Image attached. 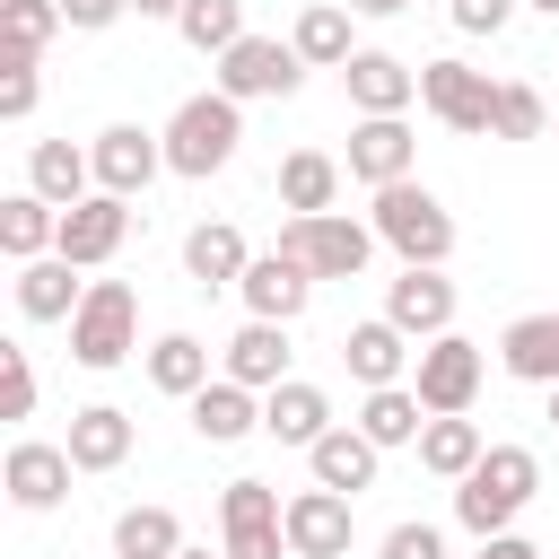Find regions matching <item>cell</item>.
Here are the masks:
<instances>
[{
    "mask_svg": "<svg viewBox=\"0 0 559 559\" xmlns=\"http://www.w3.org/2000/svg\"><path fill=\"white\" fill-rule=\"evenodd\" d=\"M236 148H245V105L227 87H201V96H183L166 114V175L210 183L218 166H236Z\"/></svg>",
    "mask_w": 559,
    "mask_h": 559,
    "instance_id": "cell-1",
    "label": "cell"
},
{
    "mask_svg": "<svg viewBox=\"0 0 559 559\" xmlns=\"http://www.w3.org/2000/svg\"><path fill=\"white\" fill-rule=\"evenodd\" d=\"M533 489H542V463H533V445H489L463 480H454V524L463 533H515V515L533 507Z\"/></svg>",
    "mask_w": 559,
    "mask_h": 559,
    "instance_id": "cell-2",
    "label": "cell"
},
{
    "mask_svg": "<svg viewBox=\"0 0 559 559\" xmlns=\"http://www.w3.org/2000/svg\"><path fill=\"white\" fill-rule=\"evenodd\" d=\"M367 227H376V245H393L402 262H445V253H454V210H445L428 183H411V175L376 192Z\"/></svg>",
    "mask_w": 559,
    "mask_h": 559,
    "instance_id": "cell-3",
    "label": "cell"
},
{
    "mask_svg": "<svg viewBox=\"0 0 559 559\" xmlns=\"http://www.w3.org/2000/svg\"><path fill=\"white\" fill-rule=\"evenodd\" d=\"M140 349V297H131V280H87V297H79V314H70V358L79 367H122Z\"/></svg>",
    "mask_w": 559,
    "mask_h": 559,
    "instance_id": "cell-4",
    "label": "cell"
},
{
    "mask_svg": "<svg viewBox=\"0 0 559 559\" xmlns=\"http://www.w3.org/2000/svg\"><path fill=\"white\" fill-rule=\"evenodd\" d=\"M419 105L445 122V131H463V140H498V79L489 70H472V61H419Z\"/></svg>",
    "mask_w": 559,
    "mask_h": 559,
    "instance_id": "cell-5",
    "label": "cell"
},
{
    "mask_svg": "<svg viewBox=\"0 0 559 559\" xmlns=\"http://www.w3.org/2000/svg\"><path fill=\"white\" fill-rule=\"evenodd\" d=\"M280 253H297L314 280H358L376 262V227L349 218V210H314V218H288L280 227Z\"/></svg>",
    "mask_w": 559,
    "mask_h": 559,
    "instance_id": "cell-6",
    "label": "cell"
},
{
    "mask_svg": "<svg viewBox=\"0 0 559 559\" xmlns=\"http://www.w3.org/2000/svg\"><path fill=\"white\" fill-rule=\"evenodd\" d=\"M218 550L227 559H288V498L271 480H227L218 489Z\"/></svg>",
    "mask_w": 559,
    "mask_h": 559,
    "instance_id": "cell-7",
    "label": "cell"
},
{
    "mask_svg": "<svg viewBox=\"0 0 559 559\" xmlns=\"http://www.w3.org/2000/svg\"><path fill=\"white\" fill-rule=\"evenodd\" d=\"M218 87H227L236 105H271V96H297V87H306V61H297V44H280V35H236V44L218 52Z\"/></svg>",
    "mask_w": 559,
    "mask_h": 559,
    "instance_id": "cell-8",
    "label": "cell"
},
{
    "mask_svg": "<svg viewBox=\"0 0 559 559\" xmlns=\"http://www.w3.org/2000/svg\"><path fill=\"white\" fill-rule=\"evenodd\" d=\"M480 384H489V349H480V341H463V332H437V341H419L411 393H419L428 411H472V402H480Z\"/></svg>",
    "mask_w": 559,
    "mask_h": 559,
    "instance_id": "cell-9",
    "label": "cell"
},
{
    "mask_svg": "<svg viewBox=\"0 0 559 559\" xmlns=\"http://www.w3.org/2000/svg\"><path fill=\"white\" fill-rule=\"evenodd\" d=\"M87 157H96V192H122V201H140V192L166 175V131L105 122V131L87 140Z\"/></svg>",
    "mask_w": 559,
    "mask_h": 559,
    "instance_id": "cell-10",
    "label": "cell"
},
{
    "mask_svg": "<svg viewBox=\"0 0 559 559\" xmlns=\"http://www.w3.org/2000/svg\"><path fill=\"white\" fill-rule=\"evenodd\" d=\"M349 183H367V192H384V183H402L411 166H419V140H411V122L402 114H358L349 122Z\"/></svg>",
    "mask_w": 559,
    "mask_h": 559,
    "instance_id": "cell-11",
    "label": "cell"
},
{
    "mask_svg": "<svg viewBox=\"0 0 559 559\" xmlns=\"http://www.w3.org/2000/svg\"><path fill=\"white\" fill-rule=\"evenodd\" d=\"M122 236H131V201H122V192H87V201H70V210H61L52 253H70L79 271H105V262L122 253Z\"/></svg>",
    "mask_w": 559,
    "mask_h": 559,
    "instance_id": "cell-12",
    "label": "cell"
},
{
    "mask_svg": "<svg viewBox=\"0 0 559 559\" xmlns=\"http://www.w3.org/2000/svg\"><path fill=\"white\" fill-rule=\"evenodd\" d=\"M358 498L349 489H297L288 498V559H341L349 542H358V515H349Z\"/></svg>",
    "mask_w": 559,
    "mask_h": 559,
    "instance_id": "cell-13",
    "label": "cell"
},
{
    "mask_svg": "<svg viewBox=\"0 0 559 559\" xmlns=\"http://www.w3.org/2000/svg\"><path fill=\"white\" fill-rule=\"evenodd\" d=\"M236 297H245V314H262V323H297L306 306H314V271L297 262V253H253L245 262V280H236Z\"/></svg>",
    "mask_w": 559,
    "mask_h": 559,
    "instance_id": "cell-14",
    "label": "cell"
},
{
    "mask_svg": "<svg viewBox=\"0 0 559 559\" xmlns=\"http://www.w3.org/2000/svg\"><path fill=\"white\" fill-rule=\"evenodd\" d=\"M384 314L411 341L454 332V280H445V262H402V280H384Z\"/></svg>",
    "mask_w": 559,
    "mask_h": 559,
    "instance_id": "cell-15",
    "label": "cell"
},
{
    "mask_svg": "<svg viewBox=\"0 0 559 559\" xmlns=\"http://www.w3.org/2000/svg\"><path fill=\"white\" fill-rule=\"evenodd\" d=\"M341 367L376 393V384H411V367H419V341L393 323V314H367V323H349L341 332Z\"/></svg>",
    "mask_w": 559,
    "mask_h": 559,
    "instance_id": "cell-16",
    "label": "cell"
},
{
    "mask_svg": "<svg viewBox=\"0 0 559 559\" xmlns=\"http://www.w3.org/2000/svg\"><path fill=\"white\" fill-rule=\"evenodd\" d=\"M70 445H44V437H17L9 445V463H0V489H9V507H26V515H52L61 498H70Z\"/></svg>",
    "mask_w": 559,
    "mask_h": 559,
    "instance_id": "cell-17",
    "label": "cell"
},
{
    "mask_svg": "<svg viewBox=\"0 0 559 559\" xmlns=\"http://www.w3.org/2000/svg\"><path fill=\"white\" fill-rule=\"evenodd\" d=\"M341 87H349L358 114H411V105H419V70H411L402 52H376V44H358V52L341 61Z\"/></svg>",
    "mask_w": 559,
    "mask_h": 559,
    "instance_id": "cell-18",
    "label": "cell"
},
{
    "mask_svg": "<svg viewBox=\"0 0 559 559\" xmlns=\"http://www.w3.org/2000/svg\"><path fill=\"white\" fill-rule=\"evenodd\" d=\"M376 463H384V445H376L358 419H332V428L306 445V472H314L323 489H349V498H358V489H376Z\"/></svg>",
    "mask_w": 559,
    "mask_h": 559,
    "instance_id": "cell-19",
    "label": "cell"
},
{
    "mask_svg": "<svg viewBox=\"0 0 559 559\" xmlns=\"http://www.w3.org/2000/svg\"><path fill=\"white\" fill-rule=\"evenodd\" d=\"M183 411H192V437H201V445H245V437L262 428V393L236 384V376H210Z\"/></svg>",
    "mask_w": 559,
    "mask_h": 559,
    "instance_id": "cell-20",
    "label": "cell"
},
{
    "mask_svg": "<svg viewBox=\"0 0 559 559\" xmlns=\"http://www.w3.org/2000/svg\"><path fill=\"white\" fill-rule=\"evenodd\" d=\"M288 323H262V314H245V332L218 349V376H236V384H253V393H271V384H288Z\"/></svg>",
    "mask_w": 559,
    "mask_h": 559,
    "instance_id": "cell-21",
    "label": "cell"
},
{
    "mask_svg": "<svg viewBox=\"0 0 559 559\" xmlns=\"http://www.w3.org/2000/svg\"><path fill=\"white\" fill-rule=\"evenodd\" d=\"M70 463L79 472H122L131 463V445H140V428H131V411H114V402H87V411H70Z\"/></svg>",
    "mask_w": 559,
    "mask_h": 559,
    "instance_id": "cell-22",
    "label": "cell"
},
{
    "mask_svg": "<svg viewBox=\"0 0 559 559\" xmlns=\"http://www.w3.org/2000/svg\"><path fill=\"white\" fill-rule=\"evenodd\" d=\"M245 262H253V245H245L236 218H201V227L183 236V280H192V288H236Z\"/></svg>",
    "mask_w": 559,
    "mask_h": 559,
    "instance_id": "cell-23",
    "label": "cell"
},
{
    "mask_svg": "<svg viewBox=\"0 0 559 559\" xmlns=\"http://www.w3.org/2000/svg\"><path fill=\"white\" fill-rule=\"evenodd\" d=\"M70 271H79L70 253H35V262H17V314H26V323H70L79 297H87V280H70Z\"/></svg>",
    "mask_w": 559,
    "mask_h": 559,
    "instance_id": "cell-24",
    "label": "cell"
},
{
    "mask_svg": "<svg viewBox=\"0 0 559 559\" xmlns=\"http://www.w3.org/2000/svg\"><path fill=\"white\" fill-rule=\"evenodd\" d=\"M323 428H332V393H323V384L288 376V384H271V393H262V437H280V445H297V454H306Z\"/></svg>",
    "mask_w": 559,
    "mask_h": 559,
    "instance_id": "cell-25",
    "label": "cell"
},
{
    "mask_svg": "<svg viewBox=\"0 0 559 559\" xmlns=\"http://www.w3.org/2000/svg\"><path fill=\"white\" fill-rule=\"evenodd\" d=\"M480 454H489V437H480V419H472V411H428V428H419V472H428V480H445V489H454Z\"/></svg>",
    "mask_w": 559,
    "mask_h": 559,
    "instance_id": "cell-26",
    "label": "cell"
},
{
    "mask_svg": "<svg viewBox=\"0 0 559 559\" xmlns=\"http://www.w3.org/2000/svg\"><path fill=\"white\" fill-rule=\"evenodd\" d=\"M349 26H358V9H349V0H306V9H297V26H288V44H297V61H306V70H341V61L358 52V35H349Z\"/></svg>",
    "mask_w": 559,
    "mask_h": 559,
    "instance_id": "cell-27",
    "label": "cell"
},
{
    "mask_svg": "<svg viewBox=\"0 0 559 559\" xmlns=\"http://www.w3.org/2000/svg\"><path fill=\"white\" fill-rule=\"evenodd\" d=\"M498 367L515 376V384H559V314H515L507 332H498Z\"/></svg>",
    "mask_w": 559,
    "mask_h": 559,
    "instance_id": "cell-28",
    "label": "cell"
},
{
    "mask_svg": "<svg viewBox=\"0 0 559 559\" xmlns=\"http://www.w3.org/2000/svg\"><path fill=\"white\" fill-rule=\"evenodd\" d=\"M341 175H349V166H341L332 148H288V157H280V210H288V218L332 210V201H341Z\"/></svg>",
    "mask_w": 559,
    "mask_h": 559,
    "instance_id": "cell-29",
    "label": "cell"
},
{
    "mask_svg": "<svg viewBox=\"0 0 559 559\" xmlns=\"http://www.w3.org/2000/svg\"><path fill=\"white\" fill-rule=\"evenodd\" d=\"M26 183H35L52 210H70V201H87V192H96V157H87V148H70V140H35V148H26Z\"/></svg>",
    "mask_w": 559,
    "mask_h": 559,
    "instance_id": "cell-30",
    "label": "cell"
},
{
    "mask_svg": "<svg viewBox=\"0 0 559 559\" xmlns=\"http://www.w3.org/2000/svg\"><path fill=\"white\" fill-rule=\"evenodd\" d=\"M52 236H61V210H52L35 183H17V192L0 201V253H9V262H35V253H52Z\"/></svg>",
    "mask_w": 559,
    "mask_h": 559,
    "instance_id": "cell-31",
    "label": "cell"
},
{
    "mask_svg": "<svg viewBox=\"0 0 559 559\" xmlns=\"http://www.w3.org/2000/svg\"><path fill=\"white\" fill-rule=\"evenodd\" d=\"M140 358H148V384L175 393V402H192V393L210 384V341H192V332H157Z\"/></svg>",
    "mask_w": 559,
    "mask_h": 559,
    "instance_id": "cell-32",
    "label": "cell"
},
{
    "mask_svg": "<svg viewBox=\"0 0 559 559\" xmlns=\"http://www.w3.org/2000/svg\"><path fill=\"white\" fill-rule=\"evenodd\" d=\"M358 428L393 454V445H419V428H428V402L411 393V384H376L367 402H358Z\"/></svg>",
    "mask_w": 559,
    "mask_h": 559,
    "instance_id": "cell-33",
    "label": "cell"
},
{
    "mask_svg": "<svg viewBox=\"0 0 559 559\" xmlns=\"http://www.w3.org/2000/svg\"><path fill=\"white\" fill-rule=\"evenodd\" d=\"M183 550V524H175V507H122L114 515V559H175Z\"/></svg>",
    "mask_w": 559,
    "mask_h": 559,
    "instance_id": "cell-34",
    "label": "cell"
},
{
    "mask_svg": "<svg viewBox=\"0 0 559 559\" xmlns=\"http://www.w3.org/2000/svg\"><path fill=\"white\" fill-rule=\"evenodd\" d=\"M175 35L192 44V52H227L236 35H245V0H183V17H175Z\"/></svg>",
    "mask_w": 559,
    "mask_h": 559,
    "instance_id": "cell-35",
    "label": "cell"
},
{
    "mask_svg": "<svg viewBox=\"0 0 559 559\" xmlns=\"http://www.w3.org/2000/svg\"><path fill=\"white\" fill-rule=\"evenodd\" d=\"M61 26H70L61 0H0V44H9V52H44Z\"/></svg>",
    "mask_w": 559,
    "mask_h": 559,
    "instance_id": "cell-36",
    "label": "cell"
},
{
    "mask_svg": "<svg viewBox=\"0 0 559 559\" xmlns=\"http://www.w3.org/2000/svg\"><path fill=\"white\" fill-rule=\"evenodd\" d=\"M498 140H550V96L524 79H498Z\"/></svg>",
    "mask_w": 559,
    "mask_h": 559,
    "instance_id": "cell-37",
    "label": "cell"
},
{
    "mask_svg": "<svg viewBox=\"0 0 559 559\" xmlns=\"http://www.w3.org/2000/svg\"><path fill=\"white\" fill-rule=\"evenodd\" d=\"M35 61H44V52H9V44H0V114H9V122H26V114H35V96H44Z\"/></svg>",
    "mask_w": 559,
    "mask_h": 559,
    "instance_id": "cell-38",
    "label": "cell"
},
{
    "mask_svg": "<svg viewBox=\"0 0 559 559\" xmlns=\"http://www.w3.org/2000/svg\"><path fill=\"white\" fill-rule=\"evenodd\" d=\"M0 419H35V358L0 349Z\"/></svg>",
    "mask_w": 559,
    "mask_h": 559,
    "instance_id": "cell-39",
    "label": "cell"
},
{
    "mask_svg": "<svg viewBox=\"0 0 559 559\" xmlns=\"http://www.w3.org/2000/svg\"><path fill=\"white\" fill-rule=\"evenodd\" d=\"M445 17H454V35H507L515 0H445Z\"/></svg>",
    "mask_w": 559,
    "mask_h": 559,
    "instance_id": "cell-40",
    "label": "cell"
},
{
    "mask_svg": "<svg viewBox=\"0 0 559 559\" xmlns=\"http://www.w3.org/2000/svg\"><path fill=\"white\" fill-rule=\"evenodd\" d=\"M384 559H445V533L437 524H393L384 533Z\"/></svg>",
    "mask_w": 559,
    "mask_h": 559,
    "instance_id": "cell-41",
    "label": "cell"
},
{
    "mask_svg": "<svg viewBox=\"0 0 559 559\" xmlns=\"http://www.w3.org/2000/svg\"><path fill=\"white\" fill-rule=\"evenodd\" d=\"M61 17H70L79 35H105L114 17H131V0H61Z\"/></svg>",
    "mask_w": 559,
    "mask_h": 559,
    "instance_id": "cell-42",
    "label": "cell"
},
{
    "mask_svg": "<svg viewBox=\"0 0 559 559\" xmlns=\"http://www.w3.org/2000/svg\"><path fill=\"white\" fill-rule=\"evenodd\" d=\"M480 559H542V550H533L524 533H489V542H480Z\"/></svg>",
    "mask_w": 559,
    "mask_h": 559,
    "instance_id": "cell-43",
    "label": "cell"
},
{
    "mask_svg": "<svg viewBox=\"0 0 559 559\" xmlns=\"http://www.w3.org/2000/svg\"><path fill=\"white\" fill-rule=\"evenodd\" d=\"M131 9H140V17H166V26L183 17V0H131Z\"/></svg>",
    "mask_w": 559,
    "mask_h": 559,
    "instance_id": "cell-44",
    "label": "cell"
},
{
    "mask_svg": "<svg viewBox=\"0 0 559 559\" xmlns=\"http://www.w3.org/2000/svg\"><path fill=\"white\" fill-rule=\"evenodd\" d=\"M349 9H358V17H402L411 0H349Z\"/></svg>",
    "mask_w": 559,
    "mask_h": 559,
    "instance_id": "cell-45",
    "label": "cell"
},
{
    "mask_svg": "<svg viewBox=\"0 0 559 559\" xmlns=\"http://www.w3.org/2000/svg\"><path fill=\"white\" fill-rule=\"evenodd\" d=\"M175 559H227V550H201V542H183V550H175Z\"/></svg>",
    "mask_w": 559,
    "mask_h": 559,
    "instance_id": "cell-46",
    "label": "cell"
},
{
    "mask_svg": "<svg viewBox=\"0 0 559 559\" xmlns=\"http://www.w3.org/2000/svg\"><path fill=\"white\" fill-rule=\"evenodd\" d=\"M524 9H542V17H559V0H524Z\"/></svg>",
    "mask_w": 559,
    "mask_h": 559,
    "instance_id": "cell-47",
    "label": "cell"
},
{
    "mask_svg": "<svg viewBox=\"0 0 559 559\" xmlns=\"http://www.w3.org/2000/svg\"><path fill=\"white\" fill-rule=\"evenodd\" d=\"M550 428H559V384H550Z\"/></svg>",
    "mask_w": 559,
    "mask_h": 559,
    "instance_id": "cell-48",
    "label": "cell"
},
{
    "mask_svg": "<svg viewBox=\"0 0 559 559\" xmlns=\"http://www.w3.org/2000/svg\"><path fill=\"white\" fill-rule=\"evenodd\" d=\"M550 140H559V105H550Z\"/></svg>",
    "mask_w": 559,
    "mask_h": 559,
    "instance_id": "cell-49",
    "label": "cell"
}]
</instances>
